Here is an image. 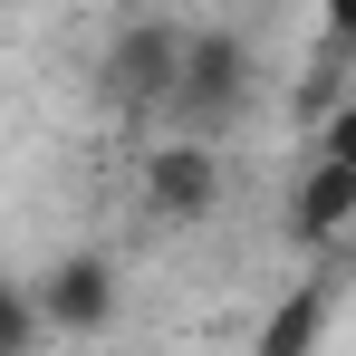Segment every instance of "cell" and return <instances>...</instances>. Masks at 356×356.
I'll list each match as a JSON object with an SVG mask.
<instances>
[{"label": "cell", "instance_id": "obj_1", "mask_svg": "<svg viewBox=\"0 0 356 356\" xmlns=\"http://www.w3.org/2000/svg\"><path fill=\"white\" fill-rule=\"evenodd\" d=\"M116 318V270L106 260H67L39 289V327H106Z\"/></svg>", "mask_w": 356, "mask_h": 356}, {"label": "cell", "instance_id": "obj_2", "mask_svg": "<svg viewBox=\"0 0 356 356\" xmlns=\"http://www.w3.org/2000/svg\"><path fill=\"white\" fill-rule=\"evenodd\" d=\"M29 337H49V327H39V298L19 289V280H0V356H19Z\"/></svg>", "mask_w": 356, "mask_h": 356}, {"label": "cell", "instance_id": "obj_3", "mask_svg": "<svg viewBox=\"0 0 356 356\" xmlns=\"http://www.w3.org/2000/svg\"><path fill=\"white\" fill-rule=\"evenodd\" d=\"M318 29L327 39H356V0H318Z\"/></svg>", "mask_w": 356, "mask_h": 356}]
</instances>
